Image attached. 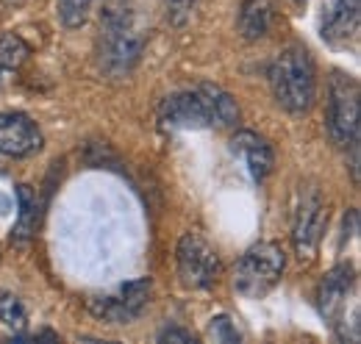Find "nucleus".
Masks as SVG:
<instances>
[{
    "instance_id": "obj_1",
    "label": "nucleus",
    "mask_w": 361,
    "mask_h": 344,
    "mask_svg": "<svg viewBox=\"0 0 361 344\" xmlns=\"http://www.w3.org/2000/svg\"><path fill=\"white\" fill-rule=\"evenodd\" d=\"M267 81L275 103L292 114L303 117L314 109L317 100V70L312 53L303 44H286L267 67Z\"/></svg>"
},
{
    "instance_id": "obj_2",
    "label": "nucleus",
    "mask_w": 361,
    "mask_h": 344,
    "mask_svg": "<svg viewBox=\"0 0 361 344\" xmlns=\"http://www.w3.org/2000/svg\"><path fill=\"white\" fill-rule=\"evenodd\" d=\"M328 136L339 150H350L359 156L361 133V92L359 81L342 70L331 73L328 84V111H325Z\"/></svg>"
},
{
    "instance_id": "obj_3",
    "label": "nucleus",
    "mask_w": 361,
    "mask_h": 344,
    "mask_svg": "<svg viewBox=\"0 0 361 344\" xmlns=\"http://www.w3.org/2000/svg\"><path fill=\"white\" fill-rule=\"evenodd\" d=\"M286 269V253L278 242L250 245L233 266V292L245 300H259L281 283Z\"/></svg>"
},
{
    "instance_id": "obj_4",
    "label": "nucleus",
    "mask_w": 361,
    "mask_h": 344,
    "mask_svg": "<svg viewBox=\"0 0 361 344\" xmlns=\"http://www.w3.org/2000/svg\"><path fill=\"white\" fill-rule=\"evenodd\" d=\"M145 50V34L136 25L131 14L123 11H106L103 31H100V67L111 78H126L136 67L139 56Z\"/></svg>"
},
{
    "instance_id": "obj_5",
    "label": "nucleus",
    "mask_w": 361,
    "mask_h": 344,
    "mask_svg": "<svg viewBox=\"0 0 361 344\" xmlns=\"http://www.w3.org/2000/svg\"><path fill=\"white\" fill-rule=\"evenodd\" d=\"M159 123L170 130L217 128L214 106H212V84L203 81L195 89H180L176 94H167L159 106Z\"/></svg>"
},
{
    "instance_id": "obj_6",
    "label": "nucleus",
    "mask_w": 361,
    "mask_h": 344,
    "mask_svg": "<svg viewBox=\"0 0 361 344\" xmlns=\"http://www.w3.org/2000/svg\"><path fill=\"white\" fill-rule=\"evenodd\" d=\"M176 266H178L180 286L192 289V292H203L212 289L223 272V264L217 250L200 236V233H183L176 247Z\"/></svg>"
},
{
    "instance_id": "obj_7",
    "label": "nucleus",
    "mask_w": 361,
    "mask_h": 344,
    "mask_svg": "<svg viewBox=\"0 0 361 344\" xmlns=\"http://www.w3.org/2000/svg\"><path fill=\"white\" fill-rule=\"evenodd\" d=\"M328 222L325 197L317 183H303L298 192L295 214H292V245L298 258H312L319 247L322 231Z\"/></svg>"
},
{
    "instance_id": "obj_8",
    "label": "nucleus",
    "mask_w": 361,
    "mask_h": 344,
    "mask_svg": "<svg viewBox=\"0 0 361 344\" xmlns=\"http://www.w3.org/2000/svg\"><path fill=\"white\" fill-rule=\"evenodd\" d=\"M153 295V281L139 278L131 283H123L120 289L109 295H97L90 300V314L106 325H131L136 317L147 308Z\"/></svg>"
},
{
    "instance_id": "obj_9",
    "label": "nucleus",
    "mask_w": 361,
    "mask_h": 344,
    "mask_svg": "<svg viewBox=\"0 0 361 344\" xmlns=\"http://www.w3.org/2000/svg\"><path fill=\"white\" fill-rule=\"evenodd\" d=\"M45 147L42 128L23 111H0V156L31 159Z\"/></svg>"
},
{
    "instance_id": "obj_10",
    "label": "nucleus",
    "mask_w": 361,
    "mask_h": 344,
    "mask_svg": "<svg viewBox=\"0 0 361 344\" xmlns=\"http://www.w3.org/2000/svg\"><path fill=\"white\" fill-rule=\"evenodd\" d=\"M353 286H356V272L350 264H336L334 269L325 272V278L317 289V311L331 328L339 325V319L345 314V302L350 297Z\"/></svg>"
},
{
    "instance_id": "obj_11",
    "label": "nucleus",
    "mask_w": 361,
    "mask_h": 344,
    "mask_svg": "<svg viewBox=\"0 0 361 344\" xmlns=\"http://www.w3.org/2000/svg\"><path fill=\"white\" fill-rule=\"evenodd\" d=\"M361 0H325L319 17V37L325 44H348L359 37Z\"/></svg>"
},
{
    "instance_id": "obj_12",
    "label": "nucleus",
    "mask_w": 361,
    "mask_h": 344,
    "mask_svg": "<svg viewBox=\"0 0 361 344\" xmlns=\"http://www.w3.org/2000/svg\"><path fill=\"white\" fill-rule=\"evenodd\" d=\"M231 153L245 164V170L250 172V178L256 183L267 180L275 170V153L272 145L256 130H236L231 136Z\"/></svg>"
},
{
    "instance_id": "obj_13",
    "label": "nucleus",
    "mask_w": 361,
    "mask_h": 344,
    "mask_svg": "<svg viewBox=\"0 0 361 344\" xmlns=\"http://www.w3.org/2000/svg\"><path fill=\"white\" fill-rule=\"evenodd\" d=\"M275 23V3L272 0H242L239 6V37L245 42H259L270 34Z\"/></svg>"
},
{
    "instance_id": "obj_14",
    "label": "nucleus",
    "mask_w": 361,
    "mask_h": 344,
    "mask_svg": "<svg viewBox=\"0 0 361 344\" xmlns=\"http://www.w3.org/2000/svg\"><path fill=\"white\" fill-rule=\"evenodd\" d=\"M17 206H20V214L17 222L11 228V242L14 245H28L37 233V225H39V195L34 186L28 183H20L17 186Z\"/></svg>"
},
{
    "instance_id": "obj_15",
    "label": "nucleus",
    "mask_w": 361,
    "mask_h": 344,
    "mask_svg": "<svg viewBox=\"0 0 361 344\" xmlns=\"http://www.w3.org/2000/svg\"><path fill=\"white\" fill-rule=\"evenodd\" d=\"M0 322L14 333H23L28 328V311L14 292H0Z\"/></svg>"
},
{
    "instance_id": "obj_16",
    "label": "nucleus",
    "mask_w": 361,
    "mask_h": 344,
    "mask_svg": "<svg viewBox=\"0 0 361 344\" xmlns=\"http://www.w3.org/2000/svg\"><path fill=\"white\" fill-rule=\"evenodd\" d=\"M28 44L23 42L17 34H6L0 39V81L6 73H14L25 59H28Z\"/></svg>"
},
{
    "instance_id": "obj_17",
    "label": "nucleus",
    "mask_w": 361,
    "mask_h": 344,
    "mask_svg": "<svg viewBox=\"0 0 361 344\" xmlns=\"http://www.w3.org/2000/svg\"><path fill=\"white\" fill-rule=\"evenodd\" d=\"M92 0H59V20L64 28H81L87 23Z\"/></svg>"
},
{
    "instance_id": "obj_18",
    "label": "nucleus",
    "mask_w": 361,
    "mask_h": 344,
    "mask_svg": "<svg viewBox=\"0 0 361 344\" xmlns=\"http://www.w3.org/2000/svg\"><path fill=\"white\" fill-rule=\"evenodd\" d=\"M206 336H209L212 342H223V344L242 342V336H239L236 325L231 322V317H226V314H220V317H212V322H209V331H206Z\"/></svg>"
},
{
    "instance_id": "obj_19",
    "label": "nucleus",
    "mask_w": 361,
    "mask_h": 344,
    "mask_svg": "<svg viewBox=\"0 0 361 344\" xmlns=\"http://www.w3.org/2000/svg\"><path fill=\"white\" fill-rule=\"evenodd\" d=\"M195 6H197V0H167V20H170V25H176V28L186 25L192 11H195Z\"/></svg>"
},
{
    "instance_id": "obj_20",
    "label": "nucleus",
    "mask_w": 361,
    "mask_h": 344,
    "mask_svg": "<svg viewBox=\"0 0 361 344\" xmlns=\"http://www.w3.org/2000/svg\"><path fill=\"white\" fill-rule=\"evenodd\" d=\"M159 342H180V344H189V342H195V336H192L189 331H183V328H164V331L159 333Z\"/></svg>"
},
{
    "instance_id": "obj_21",
    "label": "nucleus",
    "mask_w": 361,
    "mask_h": 344,
    "mask_svg": "<svg viewBox=\"0 0 361 344\" xmlns=\"http://www.w3.org/2000/svg\"><path fill=\"white\" fill-rule=\"evenodd\" d=\"M295 3H303V0H295Z\"/></svg>"
}]
</instances>
